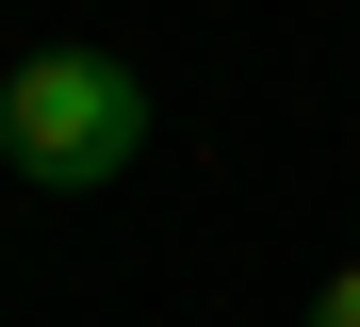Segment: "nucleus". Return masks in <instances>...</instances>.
<instances>
[{
	"instance_id": "f03ea898",
	"label": "nucleus",
	"mask_w": 360,
	"mask_h": 327,
	"mask_svg": "<svg viewBox=\"0 0 360 327\" xmlns=\"http://www.w3.org/2000/svg\"><path fill=\"white\" fill-rule=\"evenodd\" d=\"M311 327H360V262H344V278H328V295H311Z\"/></svg>"
},
{
	"instance_id": "f257e3e1",
	"label": "nucleus",
	"mask_w": 360,
	"mask_h": 327,
	"mask_svg": "<svg viewBox=\"0 0 360 327\" xmlns=\"http://www.w3.org/2000/svg\"><path fill=\"white\" fill-rule=\"evenodd\" d=\"M148 148V82L115 49H33V65H0V164H17L33 196H98V180H131Z\"/></svg>"
}]
</instances>
